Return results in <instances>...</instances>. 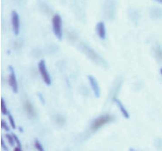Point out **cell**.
Masks as SVG:
<instances>
[{
  "instance_id": "44dd1931",
  "label": "cell",
  "mask_w": 162,
  "mask_h": 151,
  "mask_svg": "<svg viewBox=\"0 0 162 151\" xmlns=\"http://www.w3.org/2000/svg\"><path fill=\"white\" fill-rule=\"evenodd\" d=\"M155 1H157V2H158V3H161V4H162V0H155Z\"/></svg>"
},
{
  "instance_id": "e0dca14e",
  "label": "cell",
  "mask_w": 162,
  "mask_h": 151,
  "mask_svg": "<svg viewBox=\"0 0 162 151\" xmlns=\"http://www.w3.org/2000/svg\"><path fill=\"white\" fill-rule=\"evenodd\" d=\"M13 135V137H14V139H15V142L16 144H18V147H21V142L19 141V139H18V137H16L15 134H12Z\"/></svg>"
},
{
  "instance_id": "7a4b0ae2",
  "label": "cell",
  "mask_w": 162,
  "mask_h": 151,
  "mask_svg": "<svg viewBox=\"0 0 162 151\" xmlns=\"http://www.w3.org/2000/svg\"><path fill=\"white\" fill-rule=\"evenodd\" d=\"M53 32L58 39H62V21L60 16L56 14L52 19Z\"/></svg>"
},
{
  "instance_id": "30bf717a",
  "label": "cell",
  "mask_w": 162,
  "mask_h": 151,
  "mask_svg": "<svg viewBox=\"0 0 162 151\" xmlns=\"http://www.w3.org/2000/svg\"><path fill=\"white\" fill-rule=\"evenodd\" d=\"M1 113L6 115H7V108H6V102H5V100L3 98H1Z\"/></svg>"
},
{
  "instance_id": "8fae6325",
  "label": "cell",
  "mask_w": 162,
  "mask_h": 151,
  "mask_svg": "<svg viewBox=\"0 0 162 151\" xmlns=\"http://www.w3.org/2000/svg\"><path fill=\"white\" fill-rule=\"evenodd\" d=\"M153 15H154L155 18L159 19V18H161V16H162V10L158 9V8H155V9L153 10Z\"/></svg>"
},
{
  "instance_id": "ac0fdd59",
  "label": "cell",
  "mask_w": 162,
  "mask_h": 151,
  "mask_svg": "<svg viewBox=\"0 0 162 151\" xmlns=\"http://www.w3.org/2000/svg\"><path fill=\"white\" fill-rule=\"evenodd\" d=\"M1 147L4 149V151H8V148H7V147H6V144H5L4 138H3V137H1Z\"/></svg>"
},
{
  "instance_id": "ba28073f",
  "label": "cell",
  "mask_w": 162,
  "mask_h": 151,
  "mask_svg": "<svg viewBox=\"0 0 162 151\" xmlns=\"http://www.w3.org/2000/svg\"><path fill=\"white\" fill-rule=\"evenodd\" d=\"M114 102H115V104L118 106L119 110H120V112H121V114L123 115V116L125 117V118L129 119V112H127V109H126V107L123 105V104L121 103V101L118 100V99H117V98H115V99H114Z\"/></svg>"
},
{
  "instance_id": "5b68a950",
  "label": "cell",
  "mask_w": 162,
  "mask_h": 151,
  "mask_svg": "<svg viewBox=\"0 0 162 151\" xmlns=\"http://www.w3.org/2000/svg\"><path fill=\"white\" fill-rule=\"evenodd\" d=\"M9 71H10V75H9V84L13 90L15 94L18 92V81H16V73L14 71V68L12 66H9Z\"/></svg>"
},
{
  "instance_id": "603a6c76",
  "label": "cell",
  "mask_w": 162,
  "mask_h": 151,
  "mask_svg": "<svg viewBox=\"0 0 162 151\" xmlns=\"http://www.w3.org/2000/svg\"><path fill=\"white\" fill-rule=\"evenodd\" d=\"M129 151H135V150H134V149H132V148H130V149H129Z\"/></svg>"
},
{
  "instance_id": "2e32d148",
  "label": "cell",
  "mask_w": 162,
  "mask_h": 151,
  "mask_svg": "<svg viewBox=\"0 0 162 151\" xmlns=\"http://www.w3.org/2000/svg\"><path fill=\"white\" fill-rule=\"evenodd\" d=\"M156 54H157V57L158 59H160V60H162V49L158 47L156 50Z\"/></svg>"
},
{
  "instance_id": "4fadbf2b",
  "label": "cell",
  "mask_w": 162,
  "mask_h": 151,
  "mask_svg": "<svg viewBox=\"0 0 162 151\" xmlns=\"http://www.w3.org/2000/svg\"><path fill=\"white\" fill-rule=\"evenodd\" d=\"M35 147H36V148H37L38 151H45L44 148H43V147H42V145L40 144V142H39L37 139L35 140Z\"/></svg>"
},
{
  "instance_id": "ffe728a7",
  "label": "cell",
  "mask_w": 162,
  "mask_h": 151,
  "mask_svg": "<svg viewBox=\"0 0 162 151\" xmlns=\"http://www.w3.org/2000/svg\"><path fill=\"white\" fill-rule=\"evenodd\" d=\"M14 151H22V149H21V147H16V148L14 149Z\"/></svg>"
},
{
  "instance_id": "9c48e42d",
  "label": "cell",
  "mask_w": 162,
  "mask_h": 151,
  "mask_svg": "<svg viewBox=\"0 0 162 151\" xmlns=\"http://www.w3.org/2000/svg\"><path fill=\"white\" fill-rule=\"evenodd\" d=\"M25 112L28 113V115L30 117L35 116V110H34V107L29 101H27V102L25 103Z\"/></svg>"
},
{
  "instance_id": "7c38bea8",
  "label": "cell",
  "mask_w": 162,
  "mask_h": 151,
  "mask_svg": "<svg viewBox=\"0 0 162 151\" xmlns=\"http://www.w3.org/2000/svg\"><path fill=\"white\" fill-rule=\"evenodd\" d=\"M6 138L7 139L8 143H9L11 146H13V145H14L15 139H14V137H13V135H9V134H6Z\"/></svg>"
},
{
  "instance_id": "7402d4cb",
  "label": "cell",
  "mask_w": 162,
  "mask_h": 151,
  "mask_svg": "<svg viewBox=\"0 0 162 151\" xmlns=\"http://www.w3.org/2000/svg\"><path fill=\"white\" fill-rule=\"evenodd\" d=\"M19 130H20L21 132H23V128H22V127H19Z\"/></svg>"
},
{
  "instance_id": "8992f818",
  "label": "cell",
  "mask_w": 162,
  "mask_h": 151,
  "mask_svg": "<svg viewBox=\"0 0 162 151\" xmlns=\"http://www.w3.org/2000/svg\"><path fill=\"white\" fill-rule=\"evenodd\" d=\"M88 81H89V83H90V86L94 92V94H95V96L98 98L100 96V91H99V85L98 83V81L96 80V78L92 76V75H88Z\"/></svg>"
},
{
  "instance_id": "52a82bcc",
  "label": "cell",
  "mask_w": 162,
  "mask_h": 151,
  "mask_svg": "<svg viewBox=\"0 0 162 151\" xmlns=\"http://www.w3.org/2000/svg\"><path fill=\"white\" fill-rule=\"evenodd\" d=\"M97 33L101 39H106V27L103 21H100L97 25Z\"/></svg>"
},
{
  "instance_id": "6da1fadb",
  "label": "cell",
  "mask_w": 162,
  "mask_h": 151,
  "mask_svg": "<svg viewBox=\"0 0 162 151\" xmlns=\"http://www.w3.org/2000/svg\"><path fill=\"white\" fill-rule=\"evenodd\" d=\"M114 120L113 116L110 115H103L99 117H98L97 119H95L93 121L92 125H91V129L93 131H96L98 129H99L101 127H103V125L112 122Z\"/></svg>"
},
{
  "instance_id": "277c9868",
  "label": "cell",
  "mask_w": 162,
  "mask_h": 151,
  "mask_svg": "<svg viewBox=\"0 0 162 151\" xmlns=\"http://www.w3.org/2000/svg\"><path fill=\"white\" fill-rule=\"evenodd\" d=\"M11 22H12L14 34L16 36H18L19 34V29H20V20H19V16L16 11H12L11 13Z\"/></svg>"
},
{
  "instance_id": "3957f363",
  "label": "cell",
  "mask_w": 162,
  "mask_h": 151,
  "mask_svg": "<svg viewBox=\"0 0 162 151\" xmlns=\"http://www.w3.org/2000/svg\"><path fill=\"white\" fill-rule=\"evenodd\" d=\"M38 71H39V73L41 75L42 79H43L44 82L47 85H50L51 84V78H50V75H49L48 72L47 71L46 62L44 60H41L38 62Z\"/></svg>"
},
{
  "instance_id": "5bb4252c",
  "label": "cell",
  "mask_w": 162,
  "mask_h": 151,
  "mask_svg": "<svg viewBox=\"0 0 162 151\" xmlns=\"http://www.w3.org/2000/svg\"><path fill=\"white\" fill-rule=\"evenodd\" d=\"M8 119H9V122H10V124H11L12 128H13V129H16V122H15V120H14V117L12 116V115H8Z\"/></svg>"
},
{
  "instance_id": "9a60e30c",
  "label": "cell",
  "mask_w": 162,
  "mask_h": 151,
  "mask_svg": "<svg viewBox=\"0 0 162 151\" xmlns=\"http://www.w3.org/2000/svg\"><path fill=\"white\" fill-rule=\"evenodd\" d=\"M1 127H2V129H4L6 132L9 131V127H8V125H6V123L4 120H1Z\"/></svg>"
},
{
  "instance_id": "d6986e66",
  "label": "cell",
  "mask_w": 162,
  "mask_h": 151,
  "mask_svg": "<svg viewBox=\"0 0 162 151\" xmlns=\"http://www.w3.org/2000/svg\"><path fill=\"white\" fill-rule=\"evenodd\" d=\"M38 94V97H39V99L41 100L42 104H45V99L43 98V95H42L41 94Z\"/></svg>"
},
{
  "instance_id": "cb8c5ba5",
  "label": "cell",
  "mask_w": 162,
  "mask_h": 151,
  "mask_svg": "<svg viewBox=\"0 0 162 151\" xmlns=\"http://www.w3.org/2000/svg\"><path fill=\"white\" fill-rule=\"evenodd\" d=\"M160 73L162 74V68H161V70H160Z\"/></svg>"
}]
</instances>
